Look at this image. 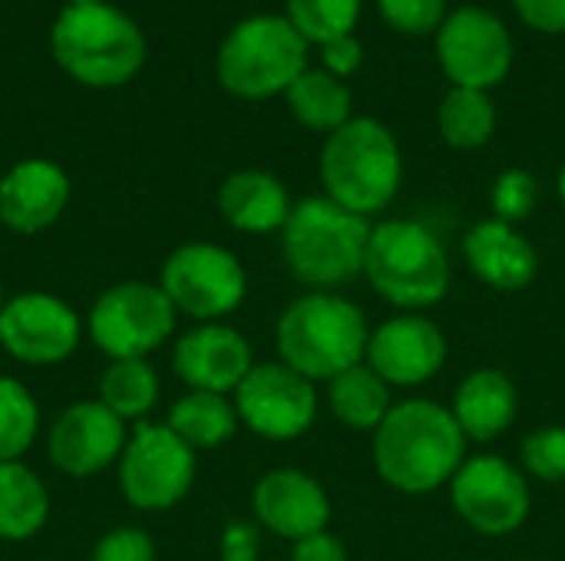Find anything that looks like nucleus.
Masks as SVG:
<instances>
[{"label":"nucleus","instance_id":"1","mask_svg":"<svg viewBox=\"0 0 565 561\" xmlns=\"http://www.w3.org/2000/svg\"><path fill=\"white\" fill-rule=\"evenodd\" d=\"M377 476L407 496H427L457 476L467 463V436L454 420L450 407L434 400L394 403L384 423L371 433Z\"/></svg>","mask_w":565,"mask_h":561},{"label":"nucleus","instance_id":"2","mask_svg":"<svg viewBox=\"0 0 565 561\" xmlns=\"http://www.w3.org/2000/svg\"><path fill=\"white\" fill-rule=\"evenodd\" d=\"M367 337L371 327L364 311L331 291L295 298L275 324L281 364L311 384H331L338 374L364 364Z\"/></svg>","mask_w":565,"mask_h":561},{"label":"nucleus","instance_id":"3","mask_svg":"<svg viewBox=\"0 0 565 561\" xmlns=\"http://www.w3.org/2000/svg\"><path fill=\"white\" fill-rule=\"evenodd\" d=\"M371 222L328 195L291 205L281 228V255L295 281L311 291H331L364 274Z\"/></svg>","mask_w":565,"mask_h":561},{"label":"nucleus","instance_id":"4","mask_svg":"<svg viewBox=\"0 0 565 561\" xmlns=\"http://www.w3.org/2000/svg\"><path fill=\"white\" fill-rule=\"evenodd\" d=\"M318 175L324 195L354 215L384 212L404 182V155L394 132L374 116H354L324 139Z\"/></svg>","mask_w":565,"mask_h":561},{"label":"nucleus","instance_id":"5","mask_svg":"<svg viewBox=\"0 0 565 561\" xmlns=\"http://www.w3.org/2000/svg\"><path fill=\"white\" fill-rule=\"evenodd\" d=\"M367 284L394 308L420 314L450 291V255L440 235L414 218H391L371 228L364 255Z\"/></svg>","mask_w":565,"mask_h":561},{"label":"nucleus","instance_id":"6","mask_svg":"<svg viewBox=\"0 0 565 561\" xmlns=\"http://www.w3.org/2000/svg\"><path fill=\"white\" fill-rule=\"evenodd\" d=\"M50 46L56 63L86 86H119L146 60L139 26L109 3H70L53 23Z\"/></svg>","mask_w":565,"mask_h":561},{"label":"nucleus","instance_id":"7","mask_svg":"<svg viewBox=\"0 0 565 561\" xmlns=\"http://www.w3.org/2000/svg\"><path fill=\"white\" fill-rule=\"evenodd\" d=\"M218 83L238 99H271L308 69V40L288 17L242 20L218 46Z\"/></svg>","mask_w":565,"mask_h":561},{"label":"nucleus","instance_id":"8","mask_svg":"<svg viewBox=\"0 0 565 561\" xmlns=\"http://www.w3.org/2000/svg\"><path fill=\"white\" fill-rule=\"evenodd\" d=\"M175 317L179 311L159 284L122 281L93 301L86 327L109 360H132L162 347L175 331Z\"/></svg>","mask_w":565,"mask_h":561},{"label":"nucleus","instance_id":"9","mask_svg":"<svg viewBox=\"0 0 565 561\" xmlns=\"http://www.w3.org/2000/svg\"><path fill=\"white\" fill-rule=\"evenodd\" d=\"M159 288L179 314L199 324H212L242 308L248 278L228 248L212 241H189L166 258Z\"/></svg>","mask_w":565,"mask_h":561},{"label":"nucleus","instance_id":"10","mask_svg":"<svg viewBox=\"0 0 565 561\" xmlns=\"http://www.w3.org/2000/svg\"><path fill=\"white\" fill-rule=\"evenodd\" d=\"M195 483V450L166 423H139L119 456V489L142 513L179 506Z\"/></svg>","mask_w":565,"mask_h":561},{"label":"nucleus","instance_id":"11","mask_svg":"<svg viewBox=\"0 0 565 561\" xmlns=\"http://www.w3.org/2000/svg\"><path fill=\"white\" fill-rule=\"evenodd\" d=\"M513 56L507 23L487 7H457L437 30V60L450 86L490 93L510 76Z\"/></svg>","mask_w":565,"mask_h":561},{"label":"nucleus","instance_id":"12","mask_svg":"<svg viewBox=\"0 0 565 561\" xmlns=\"http://www.w3.org/2000/svg\"><path fill=\"white\" fill-rule=\"evenodd\" d=\"M447 489L454 513L487 539L513 536L530 519V483L503 456H467Z\"/></svg>","mask_w":565,"mask_h":561},{"label":"nucleus","instance_id":"13","mask_svg":"<svg viewBox=\"0 0 565 561\" xmlns=\"http://www.w3.org/2000/svg\"><path fill=\"white\" fill-rule=\"evenodd\" d=\"M235 410L242 427L271 443L305 436L318 420L315 384L295 374L288 364H255L235 390Z\"/></svg>","mask_w":565,"mask_h":561},{"label":"nucleus","instance_id":"14","mask_svg":"<svg viewBox=\"0 0 565 561\" xmlns=\"http://www.w3.org/2000/svg\"><path fill=\"white\" fill-rule=\"evenodd\" d=\"M83 321L76 311L46 291H26L0 311V347L30 367H50L66 360L79 347Z\"/></svg>","mask_w":565,"mask_h":561},{"label":"nucleus","instance_id":"15","mask_svg":"<svg viewBox=\"0 0 565 561\" xmlns=\"http://www.w3.org/2000/svg\"><path fill=\"white\" fill-rule=\"evenodd\" d=\"M364 364L387 387H420L447 364V337L424 314H394L371 331Z\"/></svg>","mask_w":565,"mask_h":561},{"label":"nucleus","instance_id":"16","mask_svg":"<svg viewBox=\"0 0 565 561\" xmlns=\"http://www.w3.org/2000/svg\"><path fill=\"white\" fill-rule=\"evenodd\" d=\"M126 423L99 400L66 407L50 427V460L60 473L86 479L119 463L126 450Z\"/></svg>","mask_w":565,"mask_h":561},{"label":"nucleus","instance_id":"17","mask_svg":"<svg viewBox=\"0 0 565 561\" xmlns=\"http://www.w3.org/2000/svg\"><path fill=\"white\" fill-rule=\"evenodd\" d=\"M252 509L258 529L288 539L291 546L308 536L328 532L331 522V499L324 486L305 470H291V466L271 470L255 483Z\"/></svg>","mask_w":565,"mask_h":561},{"label":"nucleus","instance_id":"18","mask_svg":"<svg viewBox=\"0 0 565 561\" xmlns=\"http://www.w3.org/2000/svg\"><path fill=\"white\" fill-rule=\"evenodd\" d=\"M172 367L189 390L235 393L238 384L255 367L252 344L228 324H195L172 347Z\"/></svg>","mask_w":565,"mask_h":561},{"label":"nucleus","instance_id":"19","mask_svg":"<svg viewBox=\"0 0 565 561\" xmlns=\"http://www.w3.org/2000/svg\"><path fill=\"white\" fill-rule=\"evenodd\" d=\"M463 261L477 281L493 291H523L540 274V251L533 241L500 218H483L463 235Z\"/></svg>","mask_w":565,"mask_h":561},{"label":"nucleus","instance_id":"20","mask_svg":"<svg viewBox=\"0 0 565 561\" xmlns=\"http://www.w3.org/2000/svg\"><path fill=\"white\" fill-rule=\"evenodd\" d=\"M70 202V179L56 162L23 159L0 179V222L20 235L50 228Z\"/></svg>","mask_w":565,"mask_h":561},{"label":"nucleus","instance_id":"21","mask_svg":"<svg viewBox=\"0 0 565 561\" xmlns=\"http://www.w3.org/2000/svg\"><path fill=\"white\" fill-rule=\"evenodd\" d=\"M450 413L460 423L467 440L493 443V440H500L513 427V420L520 413L516 384L503 370H497V367L470 370L457 384V390H454Z\"/></svg>","mask_w":565,"mask_h":561},{"label":"nucleus","instance_id":"22","mask_svg":"<svg viewBox=\"0 0 565 561\" xmlns=\"http://www.w3.org/2000/svg\"><path fill=\"white\" fill-rule=\"evenodd\" d=\"M218 212L222 218L245 235H268L281 231L291 215L288 188L262 169L232 172L218 188Z\"/></svg>","mask_w":565,"mask_h":561},{"label":"nucleus","instance_id":"23","mask_svg":"<svg viewBox=\"0 0 565 561\" xmlns=\"http://www.w3.org/2000/svg\"><path fill=\"white\" fill-rule=\"evenodd\" d=\"M50 519V493L43 479L17 463H0V539L26 542Z\"/></svg>","mask_w":565,"mask_h":561},{"label":"nucleus","instance_id":"24","mask_svg":"<svg viewBox=\"0 0 565 561\" xmlns=\"http://www.w3.org/2000/svg\"><path fill=\"white\" fill-rule=\"evenodd\" d=\"M166 427L199 453V450L225 446L235 436V430L242 427V420H238V410L228 397L189 390L185 397H179L172 403Z\"/></svg>","mask_w":565,"mask_h":561},{"label":"nucleus","instance_id":"25","mask_svg":"<svg viewBox=\"0 0 565 561\" xmlns=\"http://www.w3.org/2000/svg\"><path fill=\"white\" fill-rule=\"evenodd\" d=\"M291 116L311 132H338L344 122L354 119V99L344 79L331 76L328 69H305L285 93Z\"/></svg>","mask_w":565,"mask_h":561},{"label":"nucleus","instance_id":"26","mask_svg":"<svg viewBox=\"0 0 565 561\" xmlns=\"http://www.w3.org/2000/svg\"><path fill=\"white\" fill-rule=\"evenodd\" d=\"M328 407L341 427L358 433H374L394 403H391V387L367 364H358L328 384Z\"/></svg>","mask_w":565,"mask_h":561},{"label":"nucleus","instance_id":"27","mask_svg":"<svg viewBox=\"0 0 565 561\" xmlns=\"http://www.w3.org/2000/svg\"><path fill=\"white\" fill-rule=\"evenodd\" d=\"M437 126L440 136L450 149L460 152H473L480 145H487L497 132V106L490 99V93L483 89H463V86H450V93L440 99L437 109Z\"/></svg>","mask_w":565,"mask_h":561},{"label":"nucleus","instance_id":"28","mask_svg":"<svg viewBox=\"0 0 565 561\" xmlns=\"http://www.w3.org/2000/svg\"><path fill=\"white\" fill-rule=\"evenodd\" d=\"M96 400L106 410H113L122 423L142 420L159 400V377L146 357L109 360V367L99 377V397Z\"/></svg>","mask_w":565,"mask_h":561},{"label":"nucleus","instance_id":"29","mask_svg":"<svg viewBox=\"0 0 565 561\" xmlns=\"http://www.w3.org/2000/svg\"><path fill=\"white\" fill-rule=\"evenodd\" d=\"M40 430L33 393L10 377H0V463H17Z\"/></svg>","mask_w":565,"mask_h":561},{"label":"nucleus","instance_id":"30","mask_svg":"<svg viewBox=\"0 0 565 561\" xmlns=\"http://www.w3.org/2000/svg\"><path fill=\"white\" fill-rule=\"evenodd\" d=\"M285 7L291 26L318 46L354 33L361 20V0H285Z\"/></svg>","mask_w":565,"mask_h":561},{"label":"nucleus","instance_id":"31","mask_svg":"<svg viewBox=\"0 0 565 561\" xmlns=\"http://www.w3.org/2000/svg\"><path fill=\"white\" fill-rule=\"evenodd\" d=\"M490 205H493V218H500L507 225L526 222L536 212V205H540V182H536V175L526 172V169L500 172V179L493 182Z\"/></svg>","mask_w":565,"mask_h":561},{"label":"nucleus","instance_id":"32","mask_svg":"<svg viewBox=\"0 0 565 561\" xmlns=\"http://www.w3.org/2000/svg\"><path fill=\"white\" fill-rule=\"evenodd\" d=\"M523 466L533 479L540 483H565V427H543L533 430L523 446Z\"/></svg>","mask_w":565,"mask_h":561},{"label":"nucleus","instance_id":"33","mask_svg":"<svg viewBox=\"0 0 565 561\" xmlns=\"http://www.w3.org/2000/svg\"><path fill=\"white\" fill-rule=\"evenodd\" d=\"M381 17L411 36H424V33H437L440 23L447 20V0H377Z\"/></svg>","mask_w":565,"mask_h":561},{"label":"nucleus","instance_id":"34","mask_svg":"<svg viewBox=\"0 0 565 561\" xmlns=\"http://www.w3.org/2000/svg\"><path fill=\"white\" fill-rule=\"evenodd\" d=\"M93 561H156V542L136 526H119L96 542Z\"/></svg>","mask_w":565,"mask_h":561},{"label":"nucleus","instance_id":"35","mask_svg":"<svg viewBox=\"0 0 565 561\" xmlns=\"http://www.w3.org/2000/svg\"><path fill=\"white\" fill-rule=\"evenodd\" d=\"M262 552V529L258 522H228L218 539L222 561H258Z\"/></svg>","mask_w":565,"mask_h":561},{"label":"nucleus","instance_id":"36","mask_svg":"<svg viewBox=\"0 0 565 561\" xmlns=\"http://www.w3.org/2000/svg\"><path fill=\"white\" fill-rule=\"evenodd\" d=\"M361 63H364V46H361V40L354 33L338 36V40H328L321 46V69H328L338 79L354 76L361 69Z\"/></svg>","mask_w":565,"mask_h":561},{"label":"nucleus","instance_id":"37","mask_svg":"<svg viewBox=\"0 0 565 561\" xmlns=\"http://www.w3.org/2000/svg\"><path fill=\"white\" fill-rule=\"evenodd\" d=\"M520 20L536 33H565V0H513Z\"/></svg>","mask_w":565,"mask_h":561},{"label":"nucleus","instance_id":"38","mask_svg":"<svg viewBox=\"0 0 565 561\" xmlns=\"http://www.w3.org/2000/svg\"><path fill=\"white\" fill-rule=\"evenodd\" d=\"M291 561H351L348 559V549L338 536L331 532H318V536H308L301 542H295L291 549Z\"/></svg>","mask_w":565,"mask_h":561},{"label":"nucleus","instance_id":"39","mask_svg":"<svg viewBox=\"0 0 565 561\" xmlns=\"http://www.w3.org/2000/svg\"><path fill=\"white\" fill-rule=\"evenodd\" d=\"M556 192H559V198H563V205H565V162H563V169H559V179H556Z\"/></svg>","mask_w":565,"mask_h":561},{"label":"nucleus","instance_id":"40","mask_svg":"<svg viewBox=\"0 0 565 561\" xmlns=\"http://www.w3.org/2000/svg\"><path fill=\"white\" fill-rule=\"evenodd\" d=\"M73 7H79V3H103V0H70Z\"/></svg>","mask_w":565,"mask_h":561},{"label":"nucleus","instance_id":"41","mask_svg":"<svg viewBox=\"0 0 565 561\" xmlns=\"http://www.w3.org/2000/svg\"><path fill=\"white\" fill-rule=\"evenodd\" d=\"M3 304H7V301H3V288H0V311H3Z\"/></svg>","mask_w":565,"mask_h":561}]
</instances>
